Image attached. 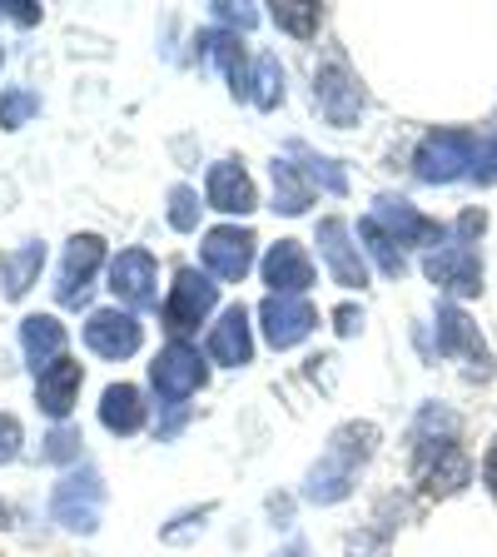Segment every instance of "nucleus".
<instances>
[{
	"instance_id": "21",
	"label": "nucleus",
	"mask_w": 497,
	"mask_h": 557,
	"mask_svg": "<svg viewBox=\"0 0 497 557\" xmlns=\"http://www.w3.org/2000/svg\"><path fill=\"white\" fill-rule=\"evenodd\" d=\"M274 195H278L274 209H284V214H299V209L309 205V185H303L299 174H294V164L274 160Z\"/></svg>"
},
{
	"instance_id": "13",
	"label": "nucleus",
	"mask_w": 497,
	"mask_h": 557,
	"mask_svg": "<svg viewBox=\"0 0 497 557\" xmlns=\"http://www.w3.org/2000/svg\"><path fill=\"white\" fill-rule=\"evenodd\" d=\"M209 205L224 209V214H249L254 209V185L234 160H220L209 170Z\"/></svg>"
},
{
	"instance_id": "2",
	"label": "nucleus",
	"mask_w": 497,
	"mask_h": 557,
	"mask_svg": "<svg viewBox=\"0 0 497 557\" xmlns=\"http://www.w3.org/2000/svg\"><path fill=\"white\" fill-rule=\"evenodd\" d=\"M413 473L428 498H452L473 483V458H468L463 438L452 443H418L413 448Z\"/></svg>"
},
{
	"instance_id": "20",
	"label": "nucleus",
	"mask_w": 497,
	"mask_h": 557,
	"mask_svg": "<svg viewBox=\"0 0 497 557\" xmlns=\"http://www.w3.org/2000/svg\"><path fill=\"white\" fill-rule=\"evenodd\" d=\"M274 25L278 30H289V35H299V40H309V35H319V25H324V11L309 5V0H278Z\"/></svg>"
},
{
	"instance_id": "29",
	"label": "nucleus",
	"mask_w": 497,
	"mask_h": 557,
	"mask_svg": "<svg viewBox=\"0 0 497 557\" xmlns=\"http://www.w3.org/2000/svg\"><path fill=\"white\" fill-rule=\"evenodd\" d=\"M284 557H303V553H299V547H294V553H284Z\"/></svg>"
},
{
	"instance_id": "5",
	"label": "nucleus",
	"mask_w": 497,
	"mask_h": 557,
	"mask_svg": "<svg viewBox=\"0 0 497 557\" xmlns=\"http://www.w3.org/2000/svg\"><path fill=\"white\" fill-rule=\"evenodd\" d=\"M209 304H214V284H209V278H199L195 269H185V274L174 278L170 304H164V329H170V334L195 329L199 319L209 313Z\"/></svg>"
},
{
	"instance_id": "18",
	"label": "nucleus",
	"mask_w": 497,
	"mask_h": 557,
	"mask_svg": "<svg viewBox=\"0 0 497 557\" xmlns=\"http://www.w3.org/2000/svg\"><path fill=\"white\" fill-rule=\"evenodd\" d=\"M25 348L40 354V369H50L55 359H65V354H60V348H65V329H60L50 313L46 319H25Z\"/></svg>"
},
{
	"instance_id": "16",
	"label": "nucleus",
	"mask_w": 497,
	"mask_h": 557,
	"mask_svg": "<svg viewBox=\"0 0 497 557\" xmlns=\"http://www.w3.org/2000/svg\"><path fill=\"white\" fill-rule=\"evenodd\" d=\"M100 418L110 433H139L145 429V404H139V388L135 383H110L104 388V404H100Z\"/></svg>"
},
{
	"instance_id": "10",
	"label": "nucleus",
	"mask_w": 497,
	"mask_h": 557,
	"mask_svg": "<svg viewBox=\"0 0 497 557\" xmlns=\"http://www.w3.org/2000/svg\"><path fill=\"white\" fill-rule=\"evenodd\" d=\"M154 388H160L164 398H185L195 394L199 383H204V369H199V354L185 344H170L164 348V359H154Z\"/></svg>"
},
{
	"instance_id": "12",
	"label": "nucleus",
	"mask_w": 497,
	"mask_h": 557,
	"mask_svg": "<svg viewBox=\"0 0 497 557\" xmlns=\"http://www.w3.org/2000/svg\"><path fill=\"white\" fill-rule=\"evenodd\" d=\"M154 259L150 249H125V255L115 259V269H110V289L120 294V299L129 304H150L154 299Z\"/></svg>"
},
{
	"instance_id": "9",
	"label": "nucleus",
	"mask_w": 497,
	"mask_h": 557,
	"mask_svg": "<svg viewBox=\"0 0 497 557\" xmlns=\"http://www.w3.org/2000/svg\"><path fill=\"white\" fill-rule=\"evenodd\" d=\"M249 259H254V234H249V230L224 224V230H214L204 239V264L214 269L220 278H244Z\"/></svg>"
},
{
	"instance_id": "6",
	"label": "nucleus",
	"mask_w": 497,
	"mask_h": 557,
	"mask_svg": "<svg viewBox=\"0 0 497 557\" xmlns=\"http://www.w3.org/2000/svg\"><path fill=\"white\" fill-rule=\"evenodd\" d=\"M313 324H319V313H313L299 294H274V299L264 304V334H269V344L274 348L299 344Z\"/></svg>"
},
{
	"instance_id": "4",
	"label": "nucleus",
	"mask_w": 497,
	"mask_h": 557,
	"mask_svg": "<svg viewBox=\"0 0 497 557\" xmlns=\"http://www.w3.org/2000/svg\"><path fill=\"white\" fill-rule=\"evenodd\" d=\"M438 354L452 363H468L473 379H487V373H493V348H487V338L477 334V324L458 309V304H443L438 309Z\"/></svg>"
},
{
	"instance_id": "14",
	"label": "nucleus",
	"mask_w": 497,
	"mask_h": 557,
	"mask_svg": "<svg viewBox=\"0 0 497 557\" xmlns=\"http://www.w3.org/2000/svg\"><path fill=\"white\" fill-rule=\"evenodd\" d=\"M100 255H104V239H100V234H75V239H70V255H65V284H60V299H65V304L80 299L85 278L95 274Z\"/></svg>"
},
{
	"instance_id": "25",
	"label": "nucleus",
	"mask_w": 497,
	"mask_h": 557,
	"mask_svg": "<svg viewBox=\"0 0 497 557\" xmlns=\"http://www.w3.org/2000/svg\"><path fill=\"white\" fill-rule=\"evenodd\" d=\"M15 453H21V423L11 413H0V463H11Z\"/></svg>"
},
{
	"instance_id": "24",
	"label": "nucleus",
	"mask_w": 497,
	"mask_h": 557,
	"mask_svg": "<svg viewBox=\"0 0 497 557\" xmlns=\"http://www.w3.org/2000/svg\"><path fill=\"white\" fill-rule=\"evenodd\" d=\"M487 230V209H463L458 214V244H477Z\"/></svg>"
},
{
	"instance_id": "23",
	"label": "nucleus",
	"mask_w": 497,
	"mask_h": 557,
	"mask_svg": "<svg viewBox=\"0 0 497 557\" xmlns=\"http://www.w3.org/2000/svg\"><path fill=\"white\" fill-rule=\"evenodd\" d=\"M348 557H388V533H353L348 537Z\"/></svg>"
},
{
	"instance_id": "22",
	"label": "nucleus",
	"mask_w": 497,
	"mask_h": 557,
	"mask_svg": "<svg viewBox=\"0 0 497 557\" xmlns=\"http://www.w3.org/2000/svg\"><path fill=\"white\" fill-rule=\"evenodd\" d=\"M473 180H477V185H497V125H493V129H477Z\"/></svg>"
},
{
	"instance_id": "19",
	"label": "nucleus",
	"mask_w": 497,
	"mask_h": 557,
	"mask_svg": "<svg viewBox=\"0 0 497 557\" xmlns=\"http://www.w3.org/2000/svg\"><path fill=\"white\" fill-rule=\"evenodd\" d=\"M40 264H46V249H40L35 239L25 244L21 255H0V269H5V294L15 299V294L30 289V278H35V269H40Z\"/></svg>"
},
{
	"instance_id": "3",
	"label": "nucleus",
	"mask_w": 497,
	"mask_h": 557,
	"mask_svg": "<svg viewBox=\"0 0 497 557\" xmlns=\"http://www.w3.org/2000/svg\"><path fill=\"white\" fill-rule=\"evenodd\" d=\"M423 269L448 299H477L483 294V255H477V244H458V239L438 244L423 259Z\"/></svg>"
},
{
	"instance_id": "7",
	"label": "nucleus",
	"mask_w": 497,
	"mask_h": 557,
	"mask_svg": "<svg viewBox=\"0 0 497 557\" xmlns=\"http://www.w3.org/2000/svg\"><path fill=\"white\" fill-rule=\"evenodd\" d=\"M139 338H145L139 324L120 309H100V313H90V324H85V344H90L95 354H104V359H125V354H135Z\"/></svg>"
},
{
	"instance_id": "8",
	"label": "nucleus",
	"mask_w": 497,
	"mask_h": 557,
	"mask_svg": "<svg viewBox=\"0 0 497 557\" xmlns=\"http://www.w3.org/2000/svg\"><path fill=\"white\" fill-rule=\"evenodd\" d=\"M264 278H269V289H278V294H303L309 289L313 264H309V255H303V244L299 239H278L264 259Z\"/></svg>"
},
{
	"instance_id": "17",
	"label": "nucleus",
	"mask_w": 497,
	"mask_h": 557,
	"mask_svg": "<svg viewBox=\"0 0 497 557\" xmlns=\"http://www.w3.org/2000/svg\"><path fill=\"white\" fill-rule=\"evenodd\" d=\"M324 259L334 264V274H338V284H363V259H353L348 255V224L344 220H324Z\"/></svg>"
},
{
	"instance_id": "11",
	"label": "nucleus",
	"mask_w": 497,
	"mask_h": 557,
	"mask_svg": "<svg viewBox=\"0 0 497 557\" xmlns=\"http://www.w3.org/2000/svg\"><path fill=\"white\" fill-rule=\"evenodd\" d=\"M80 379H85V369L75 359H55L50 369H40V383H35V398H40V408H46L50 418H65L70 408H75Z\"/></svg>"
},
{
	"instance_id": "26",
	"label": "nucleus",
	"mask_w": 497,
	"mask_h": 557,
	"mask_svg": "<svg viewBox=\"0 0 497 557\" xmlns=\"http://www.w3.org/2000/svg\"><path fill=\"white\" fill-rule=\"evenodd\" d=\"M189 205H195V195H189V189H174V209H170L174 230H195V214H189Z\"/></svg>"
},
{
	"instance_id": "1",
	"label": "nucleus",
	"mask_w": 497,
	"mask_h": 557,
	"mask_svg": "<svg viewBox=\"0 0 497 557\" xmlns=\"http://www.w3.org/2000/svg\"><path fill=\"white\" fill-rule=\"evenodd\" d=\"M473 160H477V129H433L418 145V180H428V185L473 180Z\"/></svg>"
},
{
	"instance_id": "27",
	"label": "nucleus",
	"mask_w": 497,
	"mask_h": 557,
	"mask_svg": "<svg viewBox=\"0 0 497 557\" xmlns=\"http://www.w3.org/2000/svg\"><path fill=\"white\" fill-rule=\"evenodd\" d=\"M483 487H487V498L497 503V443L483 453Z\"/></svg>"
},
{
	"instance_id": "15",
	"label": "nucleus",
	"mask_w": 497,
	"mask_h": 557,
	"mask_svg": "<svg viewBox=\"0 0 497 557\" xmlns=\"http://www.w3.org/2000/svg\"><path fill=\"white\" fill-rule=\"evenodd\" d=\"M209 354L220 363H249V313H244V304H234L229 313L220 319V329L209 334Z\"/></svg>"
},
{
	"instance_id": "28",
	"label": "nucleus",
	"mask_w": 497,
	"mask_h": 557,
	"mask_svg": "<svg viewBox=\"0 0 497 557\" xmlns=\"http://www.w3.org/2000/svg\"><path fill=\"white\" fill-rule=\"evenodd\" d=\"M0 528H11V512H5V503H0Z\"/></svg>"
}]
</instances>
